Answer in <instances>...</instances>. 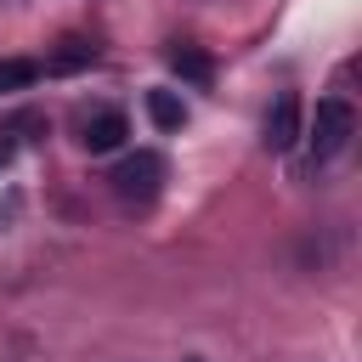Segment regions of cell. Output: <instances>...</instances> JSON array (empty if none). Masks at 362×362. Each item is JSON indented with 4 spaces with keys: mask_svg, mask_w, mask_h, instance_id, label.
<instances>
[{
    "mask_svg": "<svg viewBox=\"0 0 362 362\" xmlns=\"http://www.w3.org/2000/svg\"><path fill=\"white\" fill-rule=\"evenodd\" d=\"M28 119H34V113H23V119H11V124L0 130V164H11V158H17V130H23Z\"/></svg>",
    "mask_w": 362,
    "mask_h": 362,
    "instance_id": "9c48e42d",
    "label": "cell"
},
{
    "mask_svg": "<svg viewBox=\"0 0 362 362\" xmlns=\"http://www.w3.org/2000/svg\"><path fill=\"white\" fill-rule=\"evenodd\" d=\"M85 62H96V51H90L85 40H62V51L51 57V68H57V74H74V68H85Z\"/></svg>",
    "mask_w": 362,
    "mask_h": 362,
    "instance_id": "ba28073f",
    "label": "cell"
},
{
    "mask_svg": "<svg viewBox=\"0 0 362 362\" xmlns=\"http://www.w3.org/2000/svg\"><path fill=\"white\" fill-rule=\"evenodd\" d=\"M272 153H288L294 141H300V96L294 90H283L277 102H272V113H266V136H260Z\"/></svg>",
    "mask_w": 362,
    "mask_h": 362,
    "instance_id": "277c9868",
    "label": "cell"
},
{
    "mask_svg": "<svg viewBox=\"0 0 362 362\" xmlns=\"http://www.w3.org/2000/svg\"><path fill=\"white\" fill-rule=\"evenodd\" d=\"M170 68H175L181 79H192V85H209V74H215V68H209V57H204V51H187V45H181V51H170Z\"/></svg>",
    "mask_w": 362,
    "mask_h": 362,
    "instance_id": "52a82bcc",
    "label": "cell"
},
{
    "mask_svg": "<svg viewBox=\"0 0 362 362\" xmlns=\"http://www.w3.org/2000/svg\"><path fill=\"white\" fill-rule=\"evenodd\" d=\"M124 136H130V119L119 107H102V113H90L79 124V147L85 153H113V147H124Z\"/></svg>",
    "mask_w": 362,
    "mask_h": 362,
    "instance_id": "3957f363",
    "label": "cell"
},
{
    "mask_svg": "<svg viewBox=\"0 0 362 362\" xmlns=\"http://www.w3.org/2000/svg\"><path fill=\"white\" fill-rule=\"evenodd\" d=\"M40 79V62H28V57H0V96L6 90H28Z\"/></svg>",
    "mask_w": 362,
    "mask_h": 362,
    "instance_id": "8992f818",
    "label": "cell"
},
{
    "mask_svg": "<svg viewBox=\"0 0 362 362\" xmlns=\"http://www.w3.org/2000/svg\"><path fill=\"white\" fill-rule=\"evenodd\" d=\"M311 158L317 164H328V158H339L345 147H351V136H356V113H351V102L345 96H322L317 102V119H311Z\"/></svg>",
    "mask_w": 362,
    "mask_h": 362,
    "instance_id": "6da1fadb",
    "label": "cell"
},
{
    "mask_svg": "<svg viewBox=\"0 0 362 362\" xmlns=\"http://www.w3.org/2000/svg\"><path fill=\"white\" fill-rule=\"evenodd\" d=\"M107 181H113V192H119L124 204H147V198L158 192V181H164V158L141 147V153H130V158H124Z\"/></svg>",
    "mask_w": 362,
    "mask_h": 362,
    "instance_id": "7a4b0ae2",
    "label": "cell"
},
{
    "mask_svg": "<svg viewBox=\"0 0 362 362\" xmlns=\"http://www.w3.org/2000/svg\"><path fill=\"white\" fill-rule=\"evenodd\" d=\"M147 119H153L158 130H181V124H187V107H181L175 90H147Z\"/></svg>",
    "mask_w": 362,
    "mask_h": 362,
    "instance_id": "5b68a950",
    "label": "cell"
}]
</instances>
